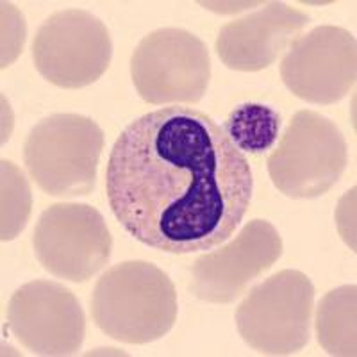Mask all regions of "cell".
Listing matches in <instances>:
<instances>
[{
    "mask_svg": "<svg viewBox=\"0 0 357 357\" xmlns=\"http://www.w3.org/2000/svg\"><path fill=\"white\" fill-rule=\"evenodd\" d=\"M347 162L349 151L340 127L317 111L302 109L293 114L268 158V174L282 195L317 199L340 181Z\"/></svg>",
    "mask_w": 357,
    "mask_h": 357,
    "instance_id": "cell-5",
    "label": "cell"
},
{
    "mask_svg": "<svg viewBox=\"0 0 357 357\" xmlns=\"http://www.w3.org/2000/svg\"><path fill=\"white\" fill-rule=\"evenodd\" d=\"M356 298V284H345L327 293L318 304L317 340L331 356L354 357L357 354Z\"/></svg>",
    "mask_w": 357,
    "mask_h": 357,
    "instance_id": "cell-13",
    "label": "cell"
},
{
    "mask_svg": "<svg viewBox=\"0 0 357 357\" xmlns=\"http://www.w3.org/2000/svg\"><path fill=\"white\" fill-rule=\"evenodd\" d=\"M8 327L36 356H73L86 336V317L77 296L54 280H31L13 293Z\"/></svg>",
    "mask_w": 357,
    "mask_h": 357,
    "instance_id": "cell-10",
    "label": "cell"
},
{
    "mask_svg": "<svg viewBox=\"0 0 357 357\" xmlns=\"http://www.w3.org/2000/svg\"><path fill=\"white\" fill-rule=\"evenodd\" d=\"M31 52L45 81L63 89H79L106 73L113 43L106 24L93 13L65 9L40 25Z\"/></svg>",
    "mask_w": 357,
    "mask_h": 357,
    "instance_id": "cell-7",
    "label": "cell"
},
{
    "mask_svg": "<svg viewBox=\"0 0 357 357\" xmlns=\"http://www.w3.org/2000/svg\"><path fill=\"white\" fill-rule=\"evenodd\" d=\"M282 256V238L268 220H252L227 245L206 252L191 268L190 289L207 304H231Z\"/></svg>",
    "mask_w": 357,
    "mask_h": 357,
    "instance_id": "cell-11",
    "label": "cell"
},
{
    "mask_svg": "<svg viewBox=\"0 0 357 357\" xmlns=\"http://www.w3.org/2000/svg\"><path fill=\"white\" fill-rule=\"evenodd\" d=\"M357 75L356 36L336 25L301 34L280 63V77L295 97L329 106L350 93Z\"/></svg>",
    "mask_w": 357,
    "mask_h": 357,
    "instance_id": "cell-9",
    "label": "cell"
},
{
    "mask_svg": "<svg viewBox=\"0 0 357 357\" xmlns=\"http://www.w3.org/2000/svg\"><path fill=\"white\" fill-rule=\"evenodd\" d=\"M254 177L227 130L195 107H159L130 122L111 149L106 195L134 240L186 256L234 236Z\"/></svg>",
    "mask_w": 357,
    "mask_h": 357,
    "instance_id": "cell-1",
    "label": "cell"
},
{
    "mask_svg": "<svg viewBox=\"0 0 357 357\" xmlns=\"http://www.w3.org/2000/svg\"><path fill=\"white\" fill-rule=\"evenodd\" d=\"M91 317L106 336L146 345L167 336L177 320L175 286L149 261H123L107 268L97 280Z\"/></svg>",
    "mask_w": 357,
    "mask_h": 357,
    "instance_id": "cell-2",
    "label": "cell"
},
{
    "mask_svg": "<svg viewBox=\"0 0 357 357\" xmlns=\"http://www.w3.org/2000/svg\"><path fill=\"white\" fill-rule=\"evenodd\" d=\"M307 13L284 2H268L248 17L229 22L220 29L216 54L227 68L236 72H259L301 36L309 24Z\"/></svg>",
    "mask_w": 357,
    "mask_h": 357,
    "instance_id": "cell-12",
    "label": "cell"
},
{
    "mask_svg": "<svg viewBox=\"0 0 357 357\" xmlns=\"http://www.w3.org/2000/svg\"><path fill=\"white\" fill-rule=\"evenodd\" d=\"M25 43L24 15L9 2H2V68L11 65Z\"/></svg>",
    "mask_w": 357,
    "mask_h": 357,
    "instance_id": "cell-16",
    "label": "cell"
},
{
    "mask_svg": "<svg viewBox=\"0 0 357 357\" xmlns=\"http://www.w3.org/2000/svg\"><path fill=\"white\" fill-rule=\"evenodd\" d=\"M130 77L149 104H199L211 81V57L206 43L186 29L161 27L134 49Z\"/></svg>",
    "mask_w": 357,
    "mask_h": 357,
    "instance_id": "cell-6",
    "label": "cell"
},
{
    "mask_svg": "<svg viewBox=\"0 0 357 357\" xmlns=\"http://www.w3.org/2000/svg\"><path fill=\"white\" fill-rule=\"evenodd\" d=\"M33 248L50 275L79 284L109 263L113 238L106 220L95 207L61 202L41 213L33 234Z\"/></svg>",
    "mask_w": 357,
    "mask_h": 357,
    "instance_id": "cell-8",
    "label": "cell"
},
{
    "mask_svg": "<svg viewBox=\"0 0 357 357\" xmlns=\"http://www.w3.org/2000/svg\"><path fill=\"white\" fill-rule=\"evenodd\" d=\"M0 168V238L13 241L24 232L31 218L33 193L27 177L15 162L2 159Z\"/></svg>",
    "mask_w": 357,
    "mask_h": 357,
    "instance_id": "cell-15",
    "label": "cell"
},
{
    "mask_svg": "<svg viewBox=\"0 0 357 357\" xmlns=\"http://www.w3.org/2000/svg\"><path fill=\"white\" fill-rule=\"evenodd\" d=\"M356 188L347 191V195L340 200V206L336 209V225L341 238L345 240L352 250H356Z\"/></svg>",
    "mask_w": 357,
    "mask_h": 357,
    "instance_id": "cell-17",
    "label": "cell"
},
{
    "mask_svg": "<svg viewBox=\"0 0 357 357\" xmlns=\"http://www.w3.org/2000/svg\"><path fill=\"white\" fill-rule=\"evenodd\" d=\"M280 123V114L273 107L247 102L232 109L223 129L241 152L263 154L275 145Z\"/></svg>",
    "mask_w": 357,
    "mask_h": 357,
    "instance_id": "cell-14",
    "label": "cell"
},
{
    "mask_svg": "<svg viewBox=\"0 0 357 357\" xmlns=\"http://www.w3.org/2000/svg\"><path fill=\"white\" fill-rule=\"evenodd\" d=\"M314 286L298 270H282L250 289L236 309V327L250 349L291 356L311 340Z\"/></svg>",
    "mask_w": 357,
    "mask_h": 357,
    "instance_id": "cell-4",
    "label": "cell"
},
{
    "mask_svg": "<svg viewBox=\"0 0 357 357\" xmlns=\"http://www.w3.org/2000/svg\"><path fill=\"white\" fill-rule=\"evenodd\" d=\"M102 149L104 132L95 120L56 113L31 129L24 161L31 178L47 195L75 199L95 188Z\"/></svg>",
    "mask_w": 357,
    "mask_h": 357,
    "instance_id": "cell-3",
    "label": "cell"
}]
</instances>
